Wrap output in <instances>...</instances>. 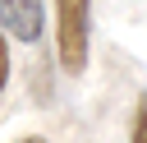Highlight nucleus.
Masks as SVG:
<instances>
[{
	"label": "nucleus",
	"mask_w": 147,
	"mask_h": 143,
	"mask_svg": "<svg viewBox=\"0 0 147 143\" xmlns=\"http://www.w3.org/2000/svg\"><path fill=\"white\" fill-rule=\"evenodd\" d=\"M92 55V0H55V60L64 74H83Z\"/></svg>",
	"instance_id": "1"
},
{
	"label": "nucleus",
	"mask_w": 147,
	"mask_h": 143,
	"mask_svg": "<svg viewBox=\"0 0 147 143\" xmlns=\"http://www.w3.org/2000/svg\"><path fill=\"white\" fill-rule=\"evenodd\" d=\"M5 83H9V42L0 37V92H5Z\"/></svg>",
	"instance_id": "4"
},
{
	"label": "nucleus",
	"mask_w": 147,
	"mask_h": 143,
	"mask_svg": "<svg viewBox=\"0 0 147 143\" xmlns=\"http://www.w3.org/2000/svg\"><path fill=\"white\" fill-rule=\"evenodd\" d=\"M18 143H51V138H46V134H23Z\"/></svg>",
	"instance_id": "5"
},
{
	"label": "nucleus",
	"mask_w": 147,
	"mask_h": 143,
	"mask_svg": "<svg viewBox=\"0 0 147 143\" xmlns=\"http://www.w3.org/2000/svg\"><path fill=\"white\" fill-rule=\"evenodd\" d=\"M129 143H147V92L138 97L133 106V129H129Z\"/></svg>",
	"instance_id": "3"
},
{
	"label": "nucleus",
	"mask_w": 147,
	"mask_h": 143,
	"mask_svg": "<svg viewBox=\"0 0 147 143\" xmlns=\"http://www.w3.org/2000/svg\"><path fill=\"white\" fill-rule=\"evenodd\" d=\"M46 23L41 0H0V32L14 42H37Z\"/></svg>",
	"instance_id": "2"
}]
</instances>
